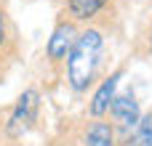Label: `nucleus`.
I'll list each match as a JSON object with an SVG mask.
<instances>
[{"mask_svg": "<svg viewBox=\"0 0 152 146\" xmlns=\"http://www.w3.org/2000/svg\"><path fill=\"white\" fill-rule=\"evenodd\" d=\"M67 82L75 93H86L102 69L104 61V35L99 29H83L77 32L69 53H67Z\"/></svg>", "mask_w": 152, "mask_h": 146, "instance_id": "obj_1", "label": "nucleus"}, {"mask_svg": "<svg viewBox=\"0 0 152 146\" xmlns=\"http://www.w3.org/2000/svg\"><path fill=\"white\" fill-rule=\"evenodd\" d=\"M37 112H40V93H37V88H27L19 96L16 106L11 109V117L5 122V136L8 138L27 136L37 122Z\"/></svg>", "mask_w": 152, "mask_h": 146, "instance_id": "obj_2", "label": "nucleus"}, {"mask_svg": "<svg viewBox=\"0 0 152 146\" xmlns=\"http://www.w3.org/2000/svg\"><path fill=\"white\" fill-rule=\"evenodd\" d=\"M75 37H77L75 21L61 19V21L53 27V32H51V37H48V43H45V56H48V61H51V64L64 61L67 53H69V48H72V43H75Z\"/></svg>", "mask_w": 152, "mask_h": 146, "instance_id": "obj_3", "label": "nucleus"}, {"mask_svg": "<svg viewBox=\"0 0 152 146\" xmlns=\"http://www.w3.org/2000/svg\"><path fill=\"white\" fill-rule=\"evenodd\" d=\"M107 114L115 120V125H120V128H134L136 122H139V117H142V109H139V101H136V96L134 93H115V98H112V104H110V109H107Z\"/></svg>", "mask_w": 152, "mask_h": 146, "instance_id": "obj_4", "label": "nucleus"}, {"mask_svg": "<svg viewBox=\"0 0 152 146\" xmlns=\"http://www.w3.org/2000/svg\"><path fill=\"white\" fill-rule=\"evenodd\" d=\"M120 77H123V69H115L110 77L102 80V85H99L96 93L91 96L88 112H91L94 120H102V117L107 114V109H110V104H112V98H115V93H118V82H120Z\"/></svg>", "mask_w": 152, "mask_h": 146, "instance_id": "obj_5", "label": "nucleus"}, {"mask_svg": "<svg viewBox=\"0 0 152 146\" xmlns=\"http://www.w3.org/2000/svg\"><path fill=\"white\" fill-rule=\"evenodd\" d=\"M83 146H118L115 144V128L107 120H94L86 133H83Z\"/></svg>", "mask_w": 152, "mask_h": 146, "instance_id": "obj_6", "label": "nucleus"}, {"mask_svg": "<svg viewBox=\"0 0 152 146\" xmlns=\"http://www.w3.org/2000/svg\"><path fill=\"white\" fill-rule=\"evenodd\" d=\"M110 0H67V11L75 21H91L99 11H104Z\"/></svg>", "mask_w": 152, "mask_h": 146, "instance_id": "obj_7", "label": "nucleus"}, {"mask_svg": "<svg viewBox=\"0 0 152 146\" xmlns=\"http://www.w3.org/2000/svg\"><path fill=\"white\" fill-rule=\"evenodd\" d=\"M120 146H152V112L139 117V122L131 128V133L123 138Z\"/></svg>", "mask_w": 152, "mask_h": 146, "instance_id": "obj_8", "label": "nucleus"}, {"mask_svg": "<svg viewBox=\"0 0 152 146\" xmlns=\"http://www.w3.org/2000/svg\"><path fill=\"white\" fill-rule=\"evenodd\" d=\"M13 45V24L8 19V13L0 8V59L8 56V48Z\"/></svg>", "mask_w": 152, "mask_h": 146, "instance_id": "obj_9", "label": "nucleus"}, {"mask_svg": "<svg viewBox=\"0 0 152 146\" xmlns=\"http://www.w3.org/2000/svg\"><path fill=\"white\" fill-rule=\"evenodd\" d=\"M150 53H152V27H150Z\"/></svg>", "mask_w": 152, "mask_h": 146, "instance_id": "obj_10", "label": "nucleus"}]
</instances>
